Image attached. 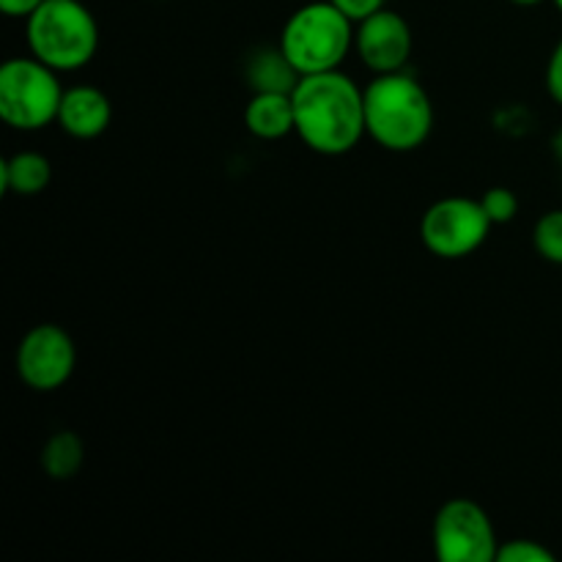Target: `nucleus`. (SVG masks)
I'll list each match as a JSON object with an SVG mask.
<instances>
[{
    "instance_id": "obj_4",
    "label": "nucleus",
    "mask_w": 562,
    "mask_h": 562,
    "mask_svg": "<svg viewBox=\"0 0 562 562\" xmlns=\"http://www.w3.org/2000/svg\"><path fill=\"white\" fill-rule=\"evenodd\" d=\"M355 47V22L329 0H316L285 20L280 49L302 77L340 69Z\"/></svg>"
},
{
    "instance_id": "obj_9",
    "label": "nucleus",
    "mask_w": 562,
    "mask_h": 562,
    "mask_svg": "<svg viewBox=\"0 0 562 562\" xmlns=\"http://www.w3.org/2000/svg\"><path fill=\"white\" fill-rule=\"evenodd\" d=\"M412 47H415L412 27L398 11L379 9L376 14L357 22L355 49L373 75L404 71L412 58Z\"/></svg>"
},
{
    "instance_id": "obj_6",
    "label": "nucleus",
    "mask_w": 562,
    "mask_h": 562,
    "mask_svg": "<svg viewBox=\"0 0 562 562\" xmlns=\"http://www.w3.org/2000/svg\"><path fill=\"white\" fill-rule=\"evenodd\" d=\"M492 220L481 198L450 195L431 203L420 220V239L431 256L442 261H459L472 256L488 239Z\"/></svg>"
},
{
    "instance_id": "obj_7",
    "label": "nucleus",
    "mask_w": 562,
    "mask_h": 562,
    "mask_svg": "<svg viewBox=\"0 0 562 562\" xmlns=\"http://www.w3.org/2000/svg\"><path fill=\"white\" fill-rule=\"evenodd\" d=\"M431 541L442 562H497V532L475 499H448L434 516Z\"/></svg>"
},
{
    "instance_id": "obj_15",
    "label": "nucleus",
    "mask_w": 562,
    "mask_h": 562,
    "mask_svg": "<svg viewBox=\"0 0 562 562\" xmlns=\"http://www.w3.org/2000/svg\"><path fill=\"white\" fill-rule=\"evenodd\" d=\"M532 245L543 261L562 267V209H552L538 220L532 228Z\"/></svg>"
},
{
    "instance_id": "obj_22",
    "label": "nucleus",
    "mask_w": 562,
    "mask_h": 562,
    "mask_svg": "<svg viewBox=\"0 0 562 562\" xmlns=\"http://www.w3.org/2000/svg\"><path fill=\"white\" fill-rule=\"evenodd\" d=\"M510 3H516V5H538V3H543V0H510Z\"/></svg>"
},
{
    "instance_id": "obj_17",
    "label": "nucleus",
    "mask_w": 562,
    "mask_h": 562,
    "mask_svg": "<svg viewBox=\"0 0 562 562\" xmlns=\"http://www.w3.org/2000/svg\"><path fill=\"white\" fill-rule=\"evenodd\" d=\"M497 562H554V554L543 543L516 538V541L499 543Z\"/></svg>"
},
{
    "instance_id": "obj_16",
    "label": "nucleus",
    "mask_w": 562,
    "mask_h": 562,
    "mask_svg": "<svg viewBox=\"0 0 562 562\" xmlns=\"http://www.w3.org/2000/svg\"><path fill=\"white\" fill-rule=\"evenodd\" d=\"M483 209H486L492 225H505L519 214V198L508 187H492L481 195Z\"/></svg>"
},
{
    "instance_id": "obj_10",
    "label": "nucleus",
    "mask_w": 562,
    "mask_h": 562,
    "mask_svg": "<svg viewBox=\"0 0 562 562\" xmlns=\"http://www.w3.org/2000/svg\"><path fill=\"white\" fill-rule=\"evenodd\" d=\"M113 121V104L93 86H71L64 91L55 124L75 140H97Z\"/></svg>"
},
{
    "instance_id": "obj_11",
    "label": "nucleus",
    "mask_w": 562,
    "mask_h": 562,
    "mask_svg": "<svg viewBox=\"0 0 562 562\" xmlns=\"http://www.w3.org/2000/svg\"><path fill=\"white\" fill-rule=\"evenodd\" d=\"M245 126L258 140H280L296 130L294 99L280 91H256L245 108Z\"/></svg>"
},
{
    "instance_id": "obj_12",
    "label": "nucleus",
    "mask_w": 562,
    "mask_h": 562,
    "mask_svg": "<svg viewBox=\"0 0 562 562\" xmlns=\"http://www.w3.org/2000/svg\"><path fill=\"white\" fill-rule=\"evenodd\" d=\"M53 179V165L44 154L38 151H20L11 154L0 165V181H3L5 192H14V195L33 198L38 192H44Z\"/></svg>"
},
{
    "instance_id": "obj_8",
    "label": "nucleus",
    "mask_w": 562,
    "mask_h": 562,
    "mask_svg": "<svg viewBox=\"0 0 562 562\" xmlns=\"http://www.w3.org/2000/svg\"><path fill=\"white\" fill-rule=\"evenodd\" d=\"M75 368V340L58 324H38L16 346V373L36 393H53L64 387Z\"/></svg>"
},
{
    "instance_id": "obj_1",
    "label": "nucleus",
    "mask_w": 562,
    "mask_h": 562,
    "mask_svg": "<svg viewBox=\"0 0 562 562\" xmlns=\"http://www.w3.org/2000/svg\"><path fill=\"white\" fill-rule=\"evenodd\" d=\"M294 135L322 157H344L366 132V88L340 69L305 75L291 91Z\"/></svg>"
},
{
    "instance_id": "obj_23",
    "label": "nucleus",
    "mask_w": 562,
    "mask_h": 562,
    "mask_svg": "<svg viewBox=\"0 0 562 562\" xmlns=\"http://www.w3.org/2000/svg\"><path fill=\"white\" fill-rule=\"evenodd\" d=\"M552 3L558 5V9H560V14H562V0H552Z\"/></svg>"
},
{
    "instance_id": "obj_14",
    "label": "nucleus",
    "mask_w": 562,
    "mask_h": 562,
    "mask_svg": "<svg viewBox=\"0 0 562 562\" xmlns=\"http://www.w3.org/2000/svg\"><path fill=\"white\" fill-rule=\"evenodd\" d=\"M86 461V445L75 431H55L42 448V470L53 481H69Z\"/></svg>"
},
{
    "instance_id": "obj_21",
    "label": "nucleus",
    "mask_w": 562,
    "mask_h": 562,
    "mask_svg": "<svg viewBox=\"0 0 562 562\" xmlns=\"http://www.w3.org/2000/svg\"><path fill=\"white\" fill-rule=\"evenodd\" d=\"M554 157H558L560 162H562V132H560L558 137H554Z\"/></svg>"
},
{
    "instance_id": "obj_20",
    "label": "nucleus",
    "mask_w": 562,
    "mask_h": 562,
    "mask_svg": "<svg viewBox=\"0 0 562 562\" xmlns=\"http://www.w3.org/2000/svg\"><path fill=\"white\" fill-rule=\"evenodd\" d=\"M44 0H0V9L11 20H27Z\"/></svg>"
},
{
    "instance_id": "obj_13",
    "label": "nucleus",
    "mask_w": 562,
    "mask_h": 562,
    "mask_svg": "<svg viewBox=\"0 0 562 562\" xmlns=\"http://www.w3.org/2000/svg\"><path fill=\"white\" fill-rule=\"evenodd\" d=\"M300 80L302 75L296 71V66L285 58V53L280 47L258 49V53L250 58V64H247V82H250L252 93L256 91L291 93Z\"/></svg>"
},
{
    "instance_id": "obj_3",
    "label": "nucleus",
    "mask_w": 562,
    "mask_h": 562,
    "mask_svg": "<svg viewBox=\"0 0 562 562\" xmlns=\"http://www.w3.org/2000/svg\"><path fill=\"white\" fill-rule=\"evenodd\" d=\"M27 49L55 71H77L99 49V25L80 0H44L25 20Z\"/></svg>"
},
{
    "instance_id": "obj_19",
    "label": "nucleus",
    "mask_w": 562,
    "mask_h": 562,
    "mask_svg": "<svg viewBox=\"0 0 562 562\" xmlns=\"http://www.w3.org/2000/svg\"><path fill=\"white\" fill-rule=\"evenodd\" d=\"M547 91L549 97L562 108V38L558 42V47L552 49L547 64Z\"/></svg>"
},
{
    "instance_id": "obj_5",
    "label": "nucleus",
    "mask_w": 562,
    "mask_h": 562,
    "mask_svg": "<svg viewBox=\"0 0 562 562\" xmlns=\"http://www.w3.org/2000/svg\"><path fill=\"white\" fill-rule=\"evenodd\" d=\"M64 91L58 71L33 55L0 66V115L11 130L38 132L58 121Z\"/></svg>"
},
{
    "instance_id": "obj_18",
    "label": "nucleus",
    "mask_w": 562,
    "mask_h": 562,
    "mask_svg": "<svg viewBox=\"0 0 562 562\" xmlns=\"http://www.w3.org/2000/svg\"><path fill=\"white\" fill-rule=\"evenodd\" d=\"M329 3L338 5V9L344 11V14L357 25V22H362L366 16L376 14L379 9H384V3H387V0H329Z\"/></svg>"
},
{
    "instance_id": "obj_2",
    "label": "nucleus",
    "mask_w": 562,
    "mask_h": 562,
    "mask_svg": "<svg viewBox=\"0 0 562 562\" xmlns=\"http://www.w3.org/2000/svg\"><path fill=\"white\" fill-rule=\"evenodd\" d=\"M434 104L426 88L406 71L373 75L366 88V132L393 154L417 151L431 137Z\"/></svg>"
}]
</instances>
